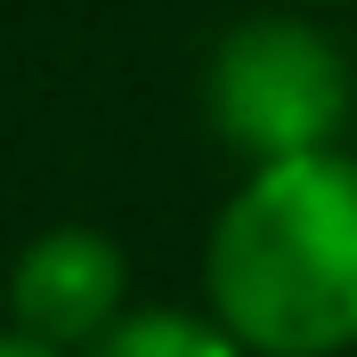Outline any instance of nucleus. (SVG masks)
Wrapping results in <instances>:
<instances>
[{
  "label": "nucleus",
  "mask_w": 357,
  "mask_h": 357,
  "mask_svg": "<svg viewBox=\"0 0 357 357\" xmlns=\"http://www.w3.org/2000/svg\"><path fill=\"white\" fill-rule=\"evenodd\" d=\"M82 357H252L211 301H130Z\"/></svg>",
  "instance_id": "nucleus-4"
},
{
  "label": "nucleus",
  "mask_w": 357,
  "mask_h": 357,
  "mask_svg": "<svg viewBox=\"0 0 357 357\" xmlns=\"http://www.w3.org/2000/svg\"><path fill=\"white\" fill-rule=\"evenodd\" d=\"M349 114H357V66L341 33L309 8L236 17L203 57V122L244 162L349 146Z\"/></svg>",
  "instance_id": "nucleus-2"
},
{
  "label": "nucleus",
  "mask_w": 357,
  "mask_h": 357,
  "mask_svg": "<svg viewBox=\"0 0 357 357\" xmlns=\"http://www.w3.org/2000/svg\"><path fill=\"white\" fill-rule=\"evenodd\" d=\"M203 301L252 357L357 349V155L244 162L203 227Z\"/></svg>",
  "instance_id": "nucleus-1"
},
{
  "label": "nucleus",
  "mask_w": 357,
  "mask_h": 357,
  "mask_svg": "<svg viewBox=\"0 0 357 357\" xmlns=\"http://www.w3.org/2000/svg\"><path fill=\"white\" fill-rule=\"evenodd\" d=\"M0 357H66V349H41L33 333H17V325H0Z\"/></svg>",
  "instance_id": "nucleus-5"
},
{
  "label": "nucleus",
  "mask_w": 357,
  "mask_h": 357,
  "mask_svg": "<svg viewBox=\"0 0 357 357\" xmlns=\"http://www.w3.org/2000/svg\"><path fill=\"white\" fill-rule=\"evenodd\" d=\"M122 309H130V252L114 244L106 227L57 220V227H41V236H24V244L8 252L0 325L33 333L41 349L82 357Z\"/></svg>",
  "instance_id": "nucleus-3"
}]
</instances>
